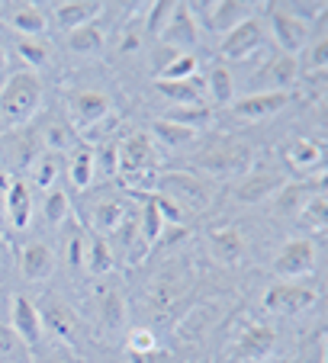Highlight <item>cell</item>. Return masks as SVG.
I'll list each match as a JSON object with an SVG mask.
<instances>
[{"instance_id":"cell-1","label":"cell","mask_w":328,"mask_h":363,"mask_svg":"<svg viewBox=\"0 0 328 363\" xmlns=\"http://www.w3.org/2000/svg\"><path fill=\"white\" fill-rule=\"evenodd\" d=\"M42 106V81L35 71H10L0 84V123L7 129H23L39 116Z\"/></svg>"},{"instance_id":"cell-2","label":"cell","mask_w":328,"mask_h":363,"mask_svg":"<svg viewBox=\"0 0 328 363\" xmlns=\"http://www.w3.org/2000/svg\"><path fill=\"white\" fill-rule=\"evenodd\" d=\"M158 151H155V138L145 132H132L129 138L119 142L116 151V177H123V184L132 193H155V180H158Z\"/></svg>"},{"instance_id":"cell-3","label":"cell","mask_w":328,"mask_h":363,"mask_svg":"<svg viewBox=\"0 0 328 363\" xmlns=\"http://www.w3.org/2000/svg\"><path fill=\"white\" fill-rule=\"evenodd\" d=\"M68 123L75 125L77 138L90 142L94 132H103L113 123V100L103 90H75L68 96V110H65Z\"/></svg>"},{"instance_id":"cell-4","label":"cell","mask_w":328,"mask_h":363,"mask_svg":"<svg viewBox=\"0 0 328 363\" xmlns=\"http://www.w3.org/2000/svg\"><path fill=\"white\" fill-rule=\"evenodd\" d=\"M155 193H164V196H171L187 216H190V213H199V209H206V206L212 203V184H209L206 177H199V174H190V171H168V174H158Z\"/></svg>"},{"instance_id":"cell-5","label":"cell","mask_w":328,"mask_h":363,"mask_svg":"<svg viewBox=\"0 0 328 363\" xmlns=\"http://www.w3.org/2000/svg\"><path fill=\"white\" fill-rule=\"evenodd\" d=\"M155 35L161 45L174 48L180 55H193V48L199 45V26L190 4H171Z\"/></svg>"},{"instance_id":"cell-6","label":"cell","mask_w":328,"mask_h":363,"mask_svg":"<svg viewBox=\"0 0 328 363\" xmlns=\"http://www.w3.org/2000/svg\"><path fill=\"white\" fill-rule=\"evenodd\" d=\"M199 167L216 174V177H245L254 167L251 148L241 142H219L199 155Z\"/></svg>"},{"instance_id":"cell-7","label":"cell","mask_w":328,"mask_h":363,"mask_svg":"<svg viewBox=\"0 0 328 363\" xmlns=\"http://www.w3.org/2000/svg\"><path fill=\"white\" fill-rule=\"evenodd\" d=\"M270 29H273L277 45L283 48V55H290V58H300L302 52H306V45L312 42V23L287 13L283 7L270 10Z\"/></svg>"},{"instance_id":"cell-8","label":"cell","mask_w":328,"mask_h":363,"mask_svg":"<svg viewBox=\"0 0 328 363\" xmlns=\"http://www.w3.org/2000/svg\"><path fill=\"white\" fill-rule=\"evenodd\" d=\"M319 302V289L309 283H277L264 293V308L277 315H300Z\"/></svg>"},{"instance_id":"cell-9","label":"cell","mask_w":328,"mask_h":363,"mask_svg":"<svg viewBox=\"0 0 328 363\" xmlns=\"http://www.w3.org/2000/svg\"><path fill=\"white\" fill-rule=\"evenodd\" d=\"M184 293H187V277L177 274L174 267H168L151 277L148 289H145V302H148V308L158 318H168V312L184 299Z\"/></svg>"},{"instance_id":"cell-10","label":"cell","mask_w":328,"mask_h":363,"mask_svg":"<svg viewBox=\"0 0 328 363\" xmlns=\"http://www.w3.org/2000/svg\"><path fill=\"white\" fill-rule=\"evenodd\" d=\"M273 270L283 280H300V277H309L315 270V245L312 238H293L280 247L277 261H273Z\"/></svg>"},{"instance_id":"cell-11","label":"cell","mask_w":328,"mask_h":363,"mask_svg":"<svg viewBox=\"0 0 328 363\" xmlns=\"http://www.w3.org/2000/svg\"><path fill=\"white\" fill-rule=\"evenodd\" d=\"M132 216V203L123 196H103L97 199L94 206L87 209V225H90V235H100V238H109L116 232L126 219Z\"/></svg>"},{"instance_id":"cell-12","label":"cell","mask_w":328,"mask_h":363,"mask_svg":"<svg viewBox=\"0 0 328 363\" xmlns=\"http://www.w3.org/2000/svg\"><path fill=\"white\" fill-rule=\"evenodd\" d=\"M94 312L106 331H123L129 322V308H126V296L116 283H100L94 289Z\"/></svg>"},{"instance_id":"cell-13","label":"cell","mask_w":328,"mask_h":363,"mask_svg":"<svg viewBox=\"0 0 328 363\" xmlns=\"http://www.w3.org/2000/svg\"><path fill=\"white\" fill-rule=\"evenodd\" d=\"M261 45H264V26H261L258 16H251L241 26H235L232 33H226V39H222V58H229V62H248Z\"/></svg>"},{"instance_id":"cell-14","label":"cell","mask_w":328,"mask_h":363,"mask_svg":"<svg viewBox=\"0 0 328 363\" xmlns=\"http://www.w3.org/2000/svg\"><path fill=\"white\" fill-rule=\"evenodd\" d=\"M33 129H35V135H39L42 148L52 151V155L75 151V145H77V132H75V125L68 123L65 113H48V116H39V123H35Z\"/></svg>"},{"instance_id":"cell-15","label":"cell","mask_w":328,"mask_h":363,"mask_svg":"<svg viewBox=\"0 0 328 363\" xmlns=\"http://www.w3.org/2000/svg\"><path fill=\"white\" fill-rule=\"evenodd\" d=\"M300 58H290V55H273L264 68L258 71V84H261V94H290L300 81Z\"/></svg>"},{"instance_id":"cell-16","label":"cell","mask_w":328,"mask_h":363,"mask_svg":"<svg viewBox=\"0 0 328 363\" xmlns=\"http://www.w3.org/2000/svg\"><path fill=\"white\" fill-rule=\"evenodd\" d=\"M39 318H42V331L55 335L58 341H65V344H75V341H77L81 322H77L75 308L65 306L62 299H45V302H42Z\"/></svg>"},{"instance_id":"cell-17","label":"cell","mask_w":328,"mask_h":363,"mask_svg":"<svg viewBox=\"0 0 328 363\" xmlns=\"http://www.w3.org/2000/svg\"><path fill=\"white\" fill-rule=\"evenodd\" d=\"M10 328L16 331L20 344H26V347L35 350L42 344L39 306H35L33 299H26V296H13V302H10Z\"/></svg>"},{"instance_id":"cell-18","label":"cell","mask_w":328,"mask_h":363,"mask_svg":"<svg viewBox=\"0 0 328 363\" xmlns=\"http://www.w3.org/2000/svg\"><path fill=\"white\" fill-rule=\"evenodd\" d=\"M103 7L106 4H100V0H65V4H55L52 7V20H55V26L68 35L75 29L90 26V23L100 20Z\"/></svg>"},{"instance_id":"cell-19","label":"cell","mask_w":328,"mask_h":363,"mask_svg":"<svg viewBox=\"0 0 328 363\" xmlns=\"http://www.w3.org/2000/svg\"><path fill=\"white\" fill-rule=\"evenodd\" d=\"M254 16V4H245V0H216V4H206L203 23L212 29V33H232L235 26H241L245 20Z\"/></svg>"},{"instance_id":"cell-20","label":"cell","mask_w":328,"mask_h":363,"mask_svg":"<svg viewBox=\"0 0 328 363\" xmlns=\"http://www.w3.org/2000/svg\"><path fill=\"white\" fill-rule=\"evenodd\" d=\"M7 16H4V23H7L10 29H13L20 39H42L48 29V13L39 7V4H7Z\"/></svg>"},{"instance_id":"cell-21","label":"cell","mask_w":328,"mask_h":363,"mask_svg":"<svg viewBox=\"0 0 328 363\" xmlns=\"http://www.w3.org/2000/svg\"><path fill=\"white\" fill-rule=\"evenodd\" d=\"M20 274L26 283H45L55 274V251L45 241H29L20 251Z\"/></svg>"},{"instance_id":"cell-22","label":"cell","mask_w":328,"mask_h":363,"mask_svg":"<svg viewBox=\"0 0 328 363\" xmlns=\"http://www.w3.org/2000/svg\"><path fill=\"white\" fill-rule=\"evenodd\" d=\"M287 103H290V94H261V90H254V94L239 96V100L232 103V110H235V116L258 123V119L277 116Z\"/></svg>"},{"instance_id":"cell-23","label":"cell","mask_w":328,"mask_h":363,"mask_svg":"<svg viewBox=\"0 0 328 363\" xmlns=\"http://www.w3.org/2000/svg\"><path fill=\"white\" fill-rule=\"evenodd\" d=\"M42 151H45V148H42V142H39V135H35L33 123L23 125V129H13L7 135V158H10V164H13V167L29 171Z\"/></svg>"},{"instance_id":"cell-24","label":"cell","mask_w":328,"mask_h":363,"mask_svg":"<svg viewBox=\"0 0 328 363\" xmlns=\"http://www.w3.org/2000/svg\"><path fill=\"white\" fill-rule=\"evenodd\" d=\"M206 247H209V257L216 264H239L241 257H245V238H241V232H235V228L222 225V228H212L209 235H206Z\"/></svg>"},{"instance_id":"cell-25","label":"cell","mask_w":328,"mask_h":363,"mask_svg":"<svg viewBox=\"0 0 328 363\" xmlns=\"http://www.w3.org/2000/svg\"><path fill=\"white\" fill-rule=\"evenodd\" d=\"M283 184H287V180L277 171H254L251 167V171L241 177V184L235 186V196H239L241 203H261V199L273 196Z\"/></svg>"},{"instance_id":"cell-26","label":"cell","mask_w":328,"mask_h":363,"mask_svg":"<svg viewBox=\"0 0 328 363\" xmlns=\"http://www.w3.org/2000/svg\"><path fill=\"white\" fill-rule=\"evenodd\" d=\"M273 347H277V335H273V328H267V325H254V328H248L245 335L239 337V344H235V357H239V360L261 363L273 354Z\"/></svg>"},{"instance_id":"cell-27","label":"cell","mask_w":328,"mask_h":363,"mask_svg":"<svg viewBox=\"0 0 328 363\" xmlns=\"http://www.w3.org/2000/svg\"><path fill=\"white\" fill-rule=\"evenodd\" d=\"M33 186L26 184V180H10V193H7V219L10 228H16V232H23V228H29V222H33Z\"/></svg>"},{"instance_id":"cell-28","label":"cell","mask_w":328,"mask_h":363,"mask_svg":"<svg viewBox=\"0 0 328 363\" xmlns=\"http://www.w3.org/2000/svg\"><path fill=\"white\" fill-rule=\"evenodd\" d=\"M158 90L161 96L174 103V110L177 106H203V96H206V81L203 77H184V81H158Z\"/></svg>"},{"instance_id":"cell-29","label":"cell","mask_w":328,"mask_h":363,"mask_svg":"<svg viewBox=\"0 0 328 363\" xmlns=\"http://www.w3.org/2000/svg\"><path fill=\"white\" fill-rule=\"evenodd\" d=\"M113 267H116V257L109 251V241L100 238V235H90L84 241V270L94 277H106L113 274Z\"/></svg>"},{"instance_id":"cell-30","label":"cell","mask_w":328,"mask_h":363,"mask_svg":"<svg viewBox=\"0 0 328 363\" xmlns=\"http://www.w3.org/2000/svg\"><path fill=\"white\" fill-rule=\"evenodd\" d=\"M136 225H138V235H142V245L151 251V247L158 245V238H161V232H164V219H161V213H158V206H155V199H151V193L138 199Z\"/></svg>"},{"instance_id":"cell-31","label":"cell","mask_w":328,"mask_h":363,"mask_svg":"<svg viewBox=\"0 0 328 363\" xmlns=\"http://www.w3.org/2000/svg\"><path fill=\"white\" fill-rule=\"evenodd\" d=\"M206 94L216 106H226V103H235V74L229 71L226 62H216L206 74Z\"/></svg>"},{"instance_id":"cell-32","label":"cell","mask_w":328,"mask_h":363,"mask_svg":"<svg viewBox=\"0 0 328 363\" xmlns=\"http://www.w3.org/2000/svg\"><path fill=\"white\" fill-rule=\"evenodd\" d=\"M322 190V184H283L277 190V213L280 216H300L302 206Z\"/></svg>"},{"instance_id":"cell-33","label":"cell","mask_w":328,"mask_h":363,"mask_svg":"<svg viewBox=\"0 0 328 363\" xmlns=\"http://www.w3.org/2000/svg\"><path fill=\"white\" fill-rule=\"evenodd\" d=\"M287 161H290V167H296L300 174H312L322 167L325 155H322L319 142H312V138H296V142L287 148Z\"/></svg>"},{"instance_id":"cell-34","label":"cell","mask_w":328,"mask_h":363,"mask_svg":"<svg viewBox=\"0 0 328 363\" xmlns=\"http://www.w3.org/2000/svg\"><path fill=\"white\" fill-rule=\"evenodd\" d=\"M68 177H71V186L75 190H90V184H94L97 177V167H94V148L90 145H81V148L71 151L68 158Z\"/></svg>"},{"instance_id":"cell-35","label":"cell","mask_w":328,"mask_h":363,"mask_svg":"<svg viewBox=\"0 0 328 363\" xmlns=\"http://www.w3.org/2000/svg\"><path fill=\"white\" fill-rule=\"evenodd\" d=\"M103 45H106V33H103L100 23H90V26L68 33V48L75 55H100Z\"/></svg>"},{"instance_id":"cell-36","label":"cell","mask_w":328,"mask_h":363,"mask_svg":"<svg viewBox=\"0 0 328 363\" xmlns=\"http://www.w3.org/2000/svg\"><path fill=\"white\" fill-rule=\"evenodd\" d=\"M151 138H158V142L168 145V148H187V145L197 142V132L187 129V125L171 123L168 116H161L151 123Z\"/></svg>"},{"instance_id":"cell-37","label":"cell","mask_w":328,"mask_h":363,"mask_svg":"<svg viewBox=\"0 0 328 363\" xmlns=\"http://www.w3.org/2000/svg\"><path fill=\"white\" fill-rule=\"evenodd\" d=\"M58 177H62V155H52V151H42L35 164L29 167V180L42 190H55L58 186Z\"/></svg>"},{"instance_id":"cell-38","label":"cell","mask_w":328,"mask_h":363,"mask_svg":"<svg viewBox=\"0 0 328 363\" xmlns=\"http://www.w3.org/2000/svg\"><path fill=\"white\" fill-rule=\"evenodd\" d=\"M16 55L26 62V71H35L52 62V45H48L45 35L42 39H20L16 35Z\"/></svg>"},{"instance_id":"cell-39","label":"cell","mask_w":328,"mask_h":363,"mask_svg":"<svg viewBox=\"0 0 328 363\" xmlns=\"http://www.w3.org/2000/svg\"><path fill=\"white\" fill-rule=\"evenodd\" d=\"M42 216H45V222L52 228L65 225V222L71 219V199L68 193L62 190V186H55V190L45 193V203H42Z\"/></svg>"},{"instance_id":"cell-40","label":"cell","mask_w":328,"mask_h":363,"mask_svg":"<svg viewBox=\"0 0 328 363\" xmlns=\"http://www.w3.org/2000/svg\"><path fill=\"white\" fill-rule=\"evenodd\" d=\"M171 123H177V125H187V129H193V132H199V129H206V125L212 123V110L209 106H177V110L171 113Z\"/></svg>"},{"instance_id":"cell-41","label":"cell","mask_w":328,"mask_h":363,"mask_svg":"<svg viewBox=\"0 0 328 363\" xmlns=\"http://www.w3.org/2000/svg\"><path fill=\"white\" fill-rule=\"evenodd\" d=\"M302 225L312 228V232H325V219H328V203H325V190H319L300 213Z\"/></svg>"},{"instance_id":"cell-42","label":"cell","mask_w":328,"mask_h":363,"mask_svg":"<svg viewBox=\"0 0 328 363\" xmlns=\"http://www.w3.org/2000/svg\"><path fill=\"white\" fill-rule=\"evenodd\" d=\"M325 65H328V39L325 33L315 35V42H309L306 45V65H300V71H306V74H325Z\"/></svg>"},{"instance_id":"cell-43","label":"cell","mask_w":328,"mask_h":363,"mask_svg":"<svg viewBox=\"0 0 328 363\" xmlns=\"http://www.w3.org/2000/svg\"><path fill=\"white\" fill-rule=\"evenodd\" d=\"M158 350V335L151 328H132L126 337V354H155Z\"/></svg>"},{"instance_id":"cell-44","label":"cell","mask_w":328,"mask_h":363,"mask_svg":"<svg viewBox=\"0 0 328 363\" xmlns=\"http://www.w3.org/2000/svg\"><path fill=\"white\" fill-rule=\"evenodd\" d=\"M197 74V55H177L161 74H155L158 81H184V77Z\"/></svg>"},{"instance_id":"cell-45","label":"cell","mask_w":328,"mask_h":363,"mask_svg":"<svg viewBox=\"0 0 328 363\" xmlns=\"http://www.w3.org/2000/svg\"><path fill=\"white\" fill-rule=\"evenodd\" d=\"M116 151L119 142H103L100 151H94V167L100 177H116Z\"/></svg>"},{"instance_id":"cell-46","label":"cell","mask_w":328,"mask_h":363,"mask_svg":"<svg viewBox=\"0 0 328 363\" xmlns=\"http://www.w3.org/2000/svg\"><path fill=\"white\" fill-rule=\"evenodd\" d=\"M151 199H155L158 213H161V219H164V222H171V225H180V228L187 225V213L180 209L177 203H174L171 196H164V193H151Z\"/></svg>"},{"instance_id":"cell-47","label":"cell","mask_w":328,"mask_h":363,"mask_svg":"<svg viewBox=\"0 0 328 363\" xmlns=\"http://www.w3.org/2000/svg\"><path fill=\"white\" fill-rule=\"evenodd\" d=\"M84 241H87V235L77 228L75 235L68 238V267L71 270H81L84 267Z\"/></svg>"},{"instance_id":"cell-48","label":"cell","mask_w":328,"mask_h":363,"mask_svg":"<svg viewBox=\"0 0 328 363\" xmlns=\"http://www.w3.org/2000/svg\"><path fill=\"white\" fill-rule=\"evenodd\" d=\"M20 347L23 344H20V337H16V331L10 328V325H0V360L13 357Z\"/></svg>"},{"instance_id":"cell-49","label":"cell","mask_w":328,"mask_h":363,"mask_svg":"<svg viewBox=\"0 0 328 363\" xmlns=\"http://www.w3.org/2000/svg\"><path fill=\"white\" fill-rule=\"evenodd\" d=\"M10 174L7 171H0V222L7 219V193H10Z\"/></svg>"},{"instance_id":"cell-50","label":"cell","mask_w":328,"mask_h":363,"mask_svg":"<svg viewBox=\"0 0 328 363\" xmlns=\"http://www.w3.org/2000/svg\"><path fill=\"white\" fill-rule=\"evenodd\" d=\"M129 363H164V357L158 354H129Z\"/></svg>"},{"instance_id":"cell-51","label":"cell","mask_w":328,"mask_h":363,"mask_svg":"<svg viewBox=\"0 0 328 363\" xmlns=\"http://www.w3.org/2000/svg\"><path fill=\"white\" fill-rule=\"evenodd\" d=\"M7 65H10V45H7V39H4V33H0V74L7 71Z\"/></svg>"},{"instance_id":"cell-52","label":"cell","mask_w":328,"mask_h":363,"mask_svg":"<svg viewBox=\"0 0 328 363\" xmlns=\"http://www.w3.org/2000/svg\"><path fill=\"white\" fill-rule=\"evenodd\" d=\"M42 363H75V360H71L68 354H48V357H45V360H42Z\"/></svg>"},{"instance_id":"cell-53","label":"cell","mask_w":328,"mask_h":363,"mask_svg":"<svg viewBox=\"0 0 328 363\" xmlns=\"http://www.w3.org/2000/svg\"><path fill=\"white\" fill-rule=\"evenodd\" d=\"M106 363H119V360H106Z\"/></svg>"}]
</instances>
